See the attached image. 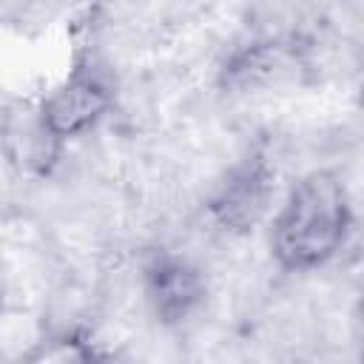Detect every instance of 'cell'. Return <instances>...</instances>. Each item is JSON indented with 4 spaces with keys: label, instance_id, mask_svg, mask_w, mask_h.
Instances as JSON below:
<instances>
[{
    "label": "cell",
    "instance_id": "obj_5",
    "mask_svg": "<svg viewBox=\"0 0 364 364\" xmlns=\"http://www.w3.org/2000/svg\"><path fill=\"white\" fill-rule=\"evenodd\" d=\"M26 364H105V358L94 338L80 330H65L40 341Z\"/></svg>",
    "mask_w": 364,
    "mask_h": 364
},
{
    "label": "cell",
    "instance_id": "obj_3",
    "mask_svg": "<svg viewBox=\"0 0 364 364\" xmlns=\"http://www.w3.org/2000/svg\"><path fill=\"white\" fill-rule=\"evenodd\" d=\"M111 85L94 65H77L51 88L40 108V128L48 139H71L91 131L111 108Z\"/></svg>",
    "mask_w": 364,
    "mask_h": 364
},
{
    "label": "cell",
    "instance_id": "obj_4",
    "mask_svg": "<svg viewBox=\"0 0 364 364\" xmlns=\"http://www.w3.org/2000/svg\"><path fill=\"white\" fill-rule=\"evenodd\" d=\"M142 287L151 310L165 324H179L193 316L205 299V279L193 262L179 253H156L142 273Z\"/></svg>",
    "mask_w": 364,
    "mask_h": 364
},
{
    "label": "cell",
    "instance_id": "obj_2",
    "mask_svg": "<svg viewBox=\"0 0 364 364\" xmlns=\"http://www.w3.org/2000/svg\"><path fill=\"white\" fill-rule=\"evenodd\" d=\"M273 193H276V171L270 168L264 154H250L239 159L222 176V182H216L208 199V213L222 230L247 233L267 213Z\"/></svg>",
    "mask_w": 364,
    "mask_h": 364
},
{
    "label": "cell",
    "instance_id": "obj_1",
    "mask_svg": "<svg viewBox=\"0 0 364 364\" xmlns=\"http://www.w3.org/2000/svg\"><path fill=\"white\" fill-rule=\"evenodd\" d=\"M350 222L344 182L330 171H313L293 185L273 222V256L287 270H313L341 250Z\"/></svg>",
    "mask_w": 364,
    "mask_h": 364
}]
</instances>
